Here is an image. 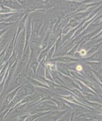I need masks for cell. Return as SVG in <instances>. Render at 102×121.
<instances>
[{"mask_svg": "<svg viewBox=\"0 0 102 121\" xmlns=\"http://www.w3.org/2000/svg\"><path fill=\"white\" fill-rule=\"evenodd\" d=\"M46 52H47V50H44L42 51L41 52V53L40 54V55L39 57V60H40L42 59V58L46 55Z\"/></svg>", "mask_w": 102, "mask_h": 121, "instance_id": "cb8c5ba5", "label": "cell"}, {"mask_svg": "<svg viewBox=\"0 0 102 121\" xmlns=\"http://www.w3.org/2000/svg\"><path fill=\"white\" fill-rule=\"evenodd\" d=\"M38 120V119H36V120H35V121H37Z\"/></svg>", "mask_w": 102, "mask_h": 121, "instance_id": "f35d334b", "label": "cell"}, {"mask_svg": "<svg viewBox=\"0 0 102 121\" xmlns=\"http://www.w3.org/2000/svg\"><path fill=\"white\" fill-rule=\"evenodd\" d=\"M1 4L4 6L8 7L11 10L15 11H21L24 7L17 1H1Z\"/></svg>", "mask_w": 102, "mask_h": 121, "instance_id": "6da1fadb", "label": "cell"}, {"mask_svg": "<svg viewBox=\"0 0 102 121\" xmlns=\"http://www.w3.org/2000/svg\"><path fill=\"white\" fill-rule=\"evenodd\" d=\"M8 112V110L5 109L3 112H0V121H3V120L4 119V117Z\"/></svg>", "mask_w": 102, "mask_h": 121, "instance_id": "ffe728a7", "label": "cell"}, {"mask_svg": "<svg viewBox=\"0 0 102 121\" xmlns=\"http://www.w3.org/2000/svg\"><path fill=\"white\" fill-rule=\"evenodd\" d=\"M77 23L75 20H71L70 22V26L72 27H74L77 25Z\"/></svg>", "mask_w": 102, "mask_h": 121, "instance_id": "4316f807", "label": "cell"}, {"mask_svg": "<svg viewBox=\"0 0 102 121\" xmlns=\"http://www.w3.org/2000/svg\"><path fill=\"white\" fill-rule=\"evenodd\" d=\"M49 37L50 36L49 35V34H47V35L46 36V37H45V39L44 40L43 43H42V47L43 48H45L48 44H49Z\"/></svg>", "mask_w": 102, "mask_h": 121, "instance_id": "9a60e30c", "label": "cell"}, {"mask_svg": "<svg viewBox=\"0 0 102 121\" xmlns=\"http://www.w3.org/2000/svg\"><path fill=\"white\" fill-rule=\"evenodd\" d=\"M86 53V52L84 50H82L81 52V55H84Z\"/></svg>", "mask_w": 102, "mask_h": 121, "instance_id": "74e56055", "label": "cell"}, {"mask_svg": "<svg viewBox=\"0 0 102 121\" xmlns=\"http://www.w3.org/2000/svg\"><path fill=\"white\" fill-rule=\"evenodd\" d=\"M77 46H75L74 48H73L71 51H70V52L69 53V54L71 55H73L74 54V53L75 52V51L76 50V48H77Z\"/></svg>", "mask_w": 102, "mask_h": 121, "instance_id": "1f68e13d", "label": "cell"}, {"mask_svg": "<svg viewBox=\"0 0 102 121\" xmlns=\"http://www.w3.org/2000/svg\"><path fill=\"white\" fill-rule=\"evenodd\" d=\"M38 65H39L38 63L36 61H34L31 64L30 67L31 68V69H32V70L34 73L36 72V69H38Z\"/></svg>", "mask_w": 102, "mask_h": 121, "instance_id": "4fadbf2b", "label": "cell"}, {"mask_svg": "<svg viewBox=\"0 0 102 121\" xmlns=\"http://www.w3.org/2000/svg\"><path fill=\"white\" fill-rule=\"evenodd\" d=\"M99 56H100L99 53L97 52V53H95V54H94L93 55H92L90 59H93V60L98 59H99Z\"/></svg>", "mask_w": 102, "mask_h": 121, "instance_id": "83f0119b", "label": "cell"}, {"mask_svg": "<svg viewBox=\"0 0 102 121\" xmlns=\"http://www.w3.org/2000/svg\"><path fill=\"white\" fill-rule=\"evenodd\" d=\"M24 54L21 56L20 58V69H23V68L27 65V63L28 62V60L30 57V49L29 47L27 48L24 51Z\"/></svg>", "mask_w": 102, "mask_h": 121, "instance_id": "7a4b0ae2", "label": "cell"}, {"mask_svg": "<svg viewBox=\"0 0 102 121\" xmlns=\"http://www.w3.org/2000/svg\"><path fill=\"white\" fill-rule=\"evenodd\" d=\"M7 29V27L5 28V29H3L2 30H0V38H1V37L3 35V34L4 33H5V32H6ZM0 40H1V39H0Z\"/></svg>", "mask_w": 102, "mask_h": 121, "instance_id": "d6a6232c", "label": "cell"}, {"mask_svg": "<svg viewBox=\"0 0 102 121\" xmlns=\"http://www.w3.org/2000/svg\"><path fill=\"white\" fill-rule=\"evenodd\" d=\"M84 16V14L82 13V14H78L75 15V18L76 19H81L82 17H83Z\"/></svg>", "mask_w": 102, "mask_h": 121, "instance_id": "4dcf8cb0", "label": "cell"}, {"mask_svg": "<svg viewBox=\"0 0 102 121\" xmlns=\"http://www.w3.org/2000/svg\"></svg>", "mask_w": 102, "mask_h": 121, "instance_id": "60d3db41", "label": "cell"}, {"mask_svg": "<svg viewBox=\"0 0 102 121\" xmlns=\"http://www.w3.org/2000/svg\"><path fill=\"white\" fill-rule=\"evenodd\" d=\"M65 98H66V99H67V100H68L69 101H71V102H75V100L74 99V98L72 96H69L68 97H65Z\"/></svg>", "mask_w": 102, "mask_h": 121, "instance_id": "f1b7e54d", "label": "cell"}, {"mask_svg": "<svg viewBox=\"0 0 102 121\" xmlns=\"http://www.w3.org/2000/svg\"><path fill=\"white\" fill-rule=\"evenodd\" d=\"M50 112H39L36 114H32L31 115H29L25 119L24 121H34L35 120L38 119L40 117L44 115L45 114L49 113Z\"/></svg>", "mask_w": 102, "mask_h": 121, "instance_id": "52a82bcc", "label": "cell"}, {"mask_svg": "<svg viewBox=\"0 0 102 121\" xmlns=\"http://www.w3.org/2000/svg\"><path fill=\"white\" fill-rule=\"evenodd\" d=\"M86 98H87V99H88L89 100H90V101H92V102H95V101H97V100L96 99V98H95V97L93 96V95H91V94H89L88 95H87Z\"/></svg>", "mask_w": 102, "mask_h": 121, "instance_id": "7402d4cb", "label": "cell"}, {"mask_svg": "<svg viewBox=\"0 0 102 121\" xmlns=\"http://www.w3.org/2000/svg\"><path fill=\"white\" fill-rule=\"evenodd\" d=\"M16 78L15 79L14 82L13 84V87L10 89V91H12V90H14L16 88H18V87L21 86L23 84V81H24V78L23 75H22L21 72L17 76H16Z\"/></svg>", "mask_w": 102, "mask_h": 121, "instance_id": "277c9868", "label": "cell"}, {"mask_svg": "<svg viewBox=\"0 0 102 121\" xmlns=\"http://www.w3.org/2000/svg\"><path fill=\"white\" fill-rule=\"evenodd\" d=\"M77 96L80 97V98H83V96L82 95V94H81V93L77 89H73L71 90Z\"/></svg>", "mask_w": 102, "mask_h": 121, "instance_id": "44dd1931", "label": "cell"}, {"mask_svg": "<svg viewBox=\"0 0 102 121\" xmlns=\"http://www.w3.org/2000/svg\"><path fill=\"white\" fill-rule=\"evenodd\" d=\"M82 69V67L81 66H77V70L78 71L81 70Z\"/></svg>", "mask_w": 102, "mask_h": 121, "instance_id": "d590c367", "label": "cell"}, {"mask_svg": "<svg viewBox=\"0 0 102 121\" xmlns=\"http://www.w3.org/2000/svg\"><path fill=\"white\" fill-rule=\"evenodd\" d=\"M22 87H23L24 90L25 97L32 95L35 93V89L34 87L31 85H24Z\"/></svg>", "mask_w": 102, "mask_h": 121, "instance_id": "5b68a950", "label": "cell"}, {"mask_svg": "<svg viewBox=\"0 0 102 121\" xmlns=\"http://www.w3.org/2000/svg\"><path fill=\"white\" fill-rule=\"evenodd\" d=\"M90 64L93 69L95 70H98L99 69H100L101 66V64L99 63H90Z\"/></svg>", "mask_w": 102, "mask_h": 121, "instance_id": "e0dca14e", "label": "cell"}, {"mask_svg": "<svg viewBox=\"0 0 102 121\" xmlns=\"http://www.w3.org/2000/svg\"><path fill=\"white\" fill-rule=\"evenodd\" d=\"M58 60V61L62 62H65V63H69L71 62L72 61H75L76 60L72 59L69 57H60L58 58L57 59H55L54 60Z\"/></svg>", "mask_w": 102, "mask_h": 121, "instance_id": "9c48e42d", "label": "cell"}, {"mask_svg": "<svg viewBox=\"0 0 102 121\" xmlns=\"http://www.w3.org/2000/svg\"><path fill=\"white\" fill-rule=\"evenodd\" d=\"M37 45H38L37 41L35 39L33 38L32 40L31 41L30 49L33 52V51H34L36 49V47H37Z\"/></svg>", "mask_w": 102, "mask_h": 121, "instance_id": "30bf717a", "label": "cell"}, {"mask_svg": "<svg viewBox=\"0 0 102 121\" xmlns=\"http://www.w3.org/2000/svg\"><path fill=\"white\" fill-rule=\"evenodd\" d=\"M30 81L32 84L34 86H45L44 85H43V84H41V82H40L37 80H34V79H30Z\"/></svg>", "mask_w": 102, "mask_h": 121, "instance_id": "2e32d148", "label": "cell"}, {"mask_svg": "<svg viewBox=\"0 0 102 121\" xmlns=\"http://www.w3.org/2000/svg\"><path fill=\"white\" fill-rule=\"evenodd\" d=\"M58 109L55 106H52L48 104H42L40 105H39L38 108L34 111L33 112H35V111H39V112L40 111H48L50 110H56Z\"/></svg>", "mask_w": 102, "mask_h": 121, "instance_id": "8992f818", "label": "cell"}, {"mask_svg": "<svg viewBox=\"0 0 102 121\" xmlns=\"http://www.w3.org/2000/svg\"><path fill=\"white\" fill-rule=\"evenodd\" d=\"M71 75L73 76H74L75 78L78 79H80L82 81H83L84 80V78L83 77V76L81 75L77 72H76L75 71H71Z\"/></svg>", "mask_w": 102, "mask_h": 121, "instance_id": "7c38bea8", "label": "cell"}, {"mask_svg": "<svg viewBox=\"0 0 102 121\" xmlns=\"http://www.w3.org/2000/svg\"><path fill=\"white\" fill-rule=\"evenodd\" d=\"M46 82L47 83V84L48 85V86L51 87H54L57 86L55 84V83L53 82H51L50 81H46Z\"/></svg>", "mask_w": 102, "mask_h": 121, "instance_id": "484cf974", "label": "cell"}, {"mask_svg": "<svg viewBox=\"0 0 102 121\" xmlns=\"http://www.w3.org/2000/svg\"><path fill=\"white\" fill-rule=\"evenodd\" d=\"M29 115V114H24V115H20L16 118H15L13 121H24Z\"/></svg>", "mask_w": 102, "mask_h": 121, "instance_id": "8fae6325", "label": "cell"}, {"mask_svg": "<svg viewBox=\"0 0 102 121\" xmlns=\"http://www.w3.org/2000/svg\"><path fill=\"white\" fill-rule=\"evenodd\" d=\"M58 20V18L57 17H55V18H54L52 19V21H53V22H57Z\"/></svg>", "mask_w": 102, "mask_h": 121, "instance_id": "e575fe53", "label": "cell"}, {"mask_svg": "<svg viewBox=\"0 0 102 121\" xmlns=\"http://www.w3.org/2000/svg\"><path fill=\"white\" fill-rule=\"evenodd\" d=\"M74 121V114H72L71 116V119H70L69 121Z\"/></svg>", "mask_w": 102, "mask_h": 121, "instance_id": "8d00e7d4", "label": "cell"}, {"mask_svg": "<svg viewBox=\"0 0 102 121\" xmlns=\"http://www.w3.org/2000/svg\"><path fill=\"white\" fill-rule=\"evenodd\" d=\"M92 105V107H93L94 108H95L96 109H99L101 108V104L98 103H91V104Z\"/></svg>", "mask_w": 102, "mask_h": 121, "instance_id": "d4e9b609", "label": "cell"}, {"mask_svg": "<svg viewBox=\"0 0 102 121\" xmlns=\"http://www.w3.org/2000/svg\"><path fill=\"white\" fill-rule=\"evenodd\" d=\"M14 43H15V39L14 38L11 43H9V45L7 47L6 50H5V53L4 56L3 60V63H5L8 60L10 57L11 56L13 51L14 50Z\"/></svg>", "mask_w": 102, "mask_h": 121, "instance_id": "3957f363", "label": "cell"}, {"mask_svg": "<svg viewBox=\"0 0 102 121\" xmlns=\"http://www.w3.org/2000/svg\"><path fill=\"white\" fill-rule=\"evenodd\" d=\"M94 118L92 117L88 116L85 114H80L78 116L77 118V120L78 121H90L93 120Z\"/></svg>", "mask_w": 102, "mask_h": 121, "instance_id": "ba28073f", "label": "cell"}, {"mask_svg": "<svg viewBox=\"0 0 102 121\" xmlns=\"http://www.w3.org/2000/svg\"><path fill=\"white\" fill-rule=\"evenodd\" d=\"M60 70L61 71H62L63 73H64L65 74L67 75H70V72H69V71L66 69H60Z\"/></svg>", "mask_w": 102, "mask_h": 121, "instance_id": "f546056e", "label": "cell"}, {"mask_svg": "<svg viewBox=\"0 0 102 121\" xmlns=\"http://www.w3.org/2000/svg\"><path fill=\"white\" fill-rule=\"evenodd\" d=\"M55 40V35H51L49 37V47L52 46V45L54 43Z\"/></svg>", "mask_w": 102, "mask_h": 121, "instance_id": "d6986e66", "label": "cell"}, {"mask_svg": "<svg viewBox=\"0 0 102 121\" xmlns=\"http://www.w3.org/2000/svg\"><path fill=\"white\" fill-rule=\"evenodd\" d=\"M99 48V45H94L93 47H92L89 51L88 53L89 54H91L92 53L94 52L95 51H96Z\"/></svg>", "mask_w": 102, "mask_h": 121, "instance_id": "603a6c76", "label": "cell"}, {"mask_svg": "<svg viewBox=\"0 0 102 121\" xmlns=\"http://www.w3.org/2000/svg\"><path fill=\"white\" fill-rule=\"evenodd\" d=\"M71 115L70 114L67 113L66 114H65L64 116L60 118L59 120H58L57 121H69L71 119Z\"/></svg>", "mask_w": 102, "mask_h": 121, "instance_id": "5bb4252c", "label": "cell"}, {"mask_svg": "<svg viewBox=\"0 0 102 121\" xmlns=\"http://www.w3.org/2000/svg\"><path fill=\"white\" fill-rule=\"evenodd\" d=\"M94 121V120H91V121Z\"/></svg>", "mask_w": 102, "mask_h": 121, "instance_id": "ab89813d", "label": "cell"}, {"mask_svg": "<svg viewBox=\"0 0 102 121\" xmlns=\"http://www.w3.org/2000/svg\"><path fill=\"white\" fill-rule=\"evenodd\" d=\"M57 104V109H58L59 110H64L66 108V105L63 103H61V102H57L55 101Z\"/></svg>", "mask_w": 102, "mask_h": 121, "instance_id": "ac0fdd59", "label": "cell"}, {"mask_svg": "<svg viewBox=\"0 0 102 121\" xmlns=\"http://www.w3.org/2000/svg\"><path fill=\"white\" fill-rule=\"evenodd\" d=\"M69 27L66 28V29H65L64 30H63V33L64 34H65V33H67V32L69 31Z\"/></svg>", "mask_w": 102, "mask_h": 121, "instance_id": "836d02e7", "label": "cell"}]
</instances>
